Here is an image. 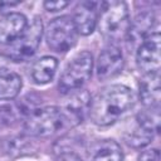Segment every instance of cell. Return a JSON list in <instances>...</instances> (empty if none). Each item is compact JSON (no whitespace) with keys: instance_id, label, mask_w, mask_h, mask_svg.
I'll use <instances>...</instances> for the list:
<instances>
[{"instance_id":"cell-19","label":"cell","mask_w":161,"mask_h":161,"mask_svg":"<svg viewBox=\"0 0 161 161\" xmlns=\"http://www.w3.org/2000/svg\"><path fill=\"white\" fill-rule=\"evenodd\" d=\"M69 5V1H62V0H58V1H45L44 3V8L49 11H58V10H62L64 9L65 6Z\"/></svg>"},{"instance_id":"cell-16","label":"cell","mask_w":161,"mask_h":161,"mask_svg":"<svg viewBox=\"0 0 161 161\" xmlns=\"http://www.w3.org/2000/svg\"><path fill=\"white\" fill-rule=\"evenodd\" d=\"M21 78L15 72H6L0 74V101H9L15 98L21 89Z\"/></svg>"},{"instance_id":"cell-17","label":"cell","mask_w":161,"mask_h":161,"mask_svg":"<svg viewBox=\"0 0 161 161\" xmlns=\"http://www.w3.org/2000/svg\"><path fill=\"white\" fill-rule=\"evenodd\" d=\"M55 161H84L80 156H78L74 151L70 150H60L58 151V156Z\"/></svg>"},{"instance_id":"cell-3","label":"cell","mask_w":161,"mask_h":161,"mask_svg":"<svg viewBox=\"0 0 161 161\" xmlns=\"http://www.w3.org/2000/svg\"><path fill=\"white\" fill-rule=\"evenodd\" d=\"M98 29L109 42H119L127 36L130 29V13L123 1H106L99 4Z\"/></svg>"},{"instance_id":"cell-13","label":"cell","mask_w":161,"mask_h":161,"mask_svg":"<svg viewBox=\"0 0 161 161\" xmlns=\"http://www.w3.org/2000/svg\"><path fill=\"white\" fill-rule=\"evenodd\" d=\"M140 99L148 108L158 107L160 103V75L158 73L145 74L140 82Z\"/></svg>"},{"instance_id":"cell-8","label":"cell","mask_w":161,"mask_h":161,"mask_svg":"<svg viewBox=\"0 0 161 161\" xmlns=\"http://www.w3.org/2000/svg\"><path fill=\"white\" fill-rule=\"evenodd\" d=\"M136 63L143 74L158 73L160 70V34L151 33L142 43L136 53Z\"/></svg>"},{"instance_id":"cell-7","label":"cell","mask_w":161,"mask_h":161,"mask_svg":"<svg viewBox=\"0 0 161 161\" xmlns=\"http://www.w3.org/2000/svg\"><path fill=\"white\" fill-rule=\"evenodd\" d=\"M160 130L158 107L142 111L136 117V126L126 135L127 145L132 147H143L151 142L155 133Z\"/></svg>"},{"instance_id":"cell-15","label":"cell","mask_w":161,"mask_h":161,"mask_svg":"<svg viewBox=\"0 0 161 161\" xmlns=\"http://www.w3.org/2000/svg\"><path fill=\"white\" fill-rule=\"evenodd\" d=\"M153 15L152 13L145 11L142 14H138L133 21L130 24V29L127 33V38L130 42L140 40L141 43L151 34V29L153 26Z\"/></svg>"},{"instance_id":"cell-2","label":"cell","mask_w":161,"mask_h":161,"mask_svg":"<svg viewBox=\"0 0 161 161\" xmlns=\"http://www.w3.org/2000/svg\"><path fill=\"white\" fill-rule=\"evenodd\" d=\"M83 117L67 106H48L28 113L24 122V131L30 136L49 137L79 125Z\"/></svg>"},{"instance_id":"cell-18","label":"cell","mask_w":161,"mask_h":161,"mask_svg":"<svg viewBox=\"0 0 161 161\" xmlns=\"http://www.w3.org/2000/svg\"><path fill=\"white\" fill-rule=\"evenodd\" d=\"M138 161H160V152L156 148L146 150L140 155Z\"/></svg>"},{"instance_id":"cell-9","label":"cell","mask_w":161,"mask_h":161,"mask_svg":"<svg viewBox=\"0 0 161 161\" xmlns=\"http://www.w3.org/2000/svg\"><path fill=\"white\" fill-rule=\"evenodd\" d=\"M123 68V55L118 47L114 44L107 45L97 60V77L102 80L116 77Z\"/></svg>"},{"instance_id":"cell-14","label":"cell","mask_w":161,"mask_h":161,"mask_svg":"<svg viewBox=\"0 0 161 161\" xmlns=\"http://www.w3.org/2000/svg\"><path fill=\"white\" fill-rule=\"evenodd\" d=\"M57 68L58 60L54 57L44 55L34 62L30 70V75L36 84H47L53 79Z\"/></svg>"},{"instance_id":"cell-10","label":"cell","mask_w":161,"mask_h":161,"mask_svg":"<svg viewBox=\"0 0 161 161\" xmlns=\"http://www.w3.org/2000/svg\"><path fill=\"white\" fill-rule=\"evenodd\" d=\"M98 6L99 3L96 1H82L77 5L72 19L78 34L88 35L94 30L98 21Z\"/></svg>"},{"instance_id":"cell-5","label":"cell","mask_w":161,"mask_h":161,"mask_svg":"<svg viewBox=\"0 0 161 161\" xmlns=\"http://www.w3.org/2000/svg\"><path fill=\"white\" fill-rule=\"evenodd\" d=\"M78 38V31L70 16L63 15L53 19L45 30V40L50 49L64 53L72 49Z\"/></svg>"},{"instance_id":"cell-11","label":"cell","mask_w":161,"mask_h":161,"mask_svg":"<svg viewBox=\"0 0 161 161\" xmlns=\"http://www.w3.org/2000/svg\"><path fill=\"white\" fill-rule=\"evenodd\" d=\"M26 18L20 13H9L0 19V44H11L25 30Z\"/></svg>"},{"instance_id":"cell-4","label":"cell","mask_w":161,"mask_h":161,"mask_svg":"<svg viewBox=\"0 0 161 161\" xmlns=\"http://www.w3.org/2000/svg\"><path fill=\"white\" fill-rule=\"evenodd\" d=\"M93 58L89 52L78 53L65 67L59 79V91L62 93H70L82 88L92 75Z\"/></svg>"},{"instance_id":"cell-12","label":"cell","mask_w":161,"mask_h":161,"mask_svg":"<svg viewBox=\"0 0 161 161\" xmlns=\"http://www.w3.org/2000/svg\"><path fill=\"white\" fill-rule=\"evenodd\" d=\"M121 146L114 140H99L87 150V161H122Z\"/></svg>"},{"instance_id":"cell-1","label":"cell","mask_w":161,"mask_h":161,"mask_svg":"<svg viewBox=\"0 0 161 161\" xmlns=\"http://www.w3.org/2000/svg\"><path fill=\"white\" fill-rule=\"evenodd\" d=\"M136 97L131 88L112 84L101 89L89 103V116L98 126H108L122 118L135 104Z\"/></svg>"},{"instance_id":"cell-6","label":"cell","mask_w":161,"mask_h":161,"mask_svg":"<svg viewBox=\"0 0 161 161\" xmlns=\"http://www.w3.org/2000/svg\"><path fill=\"white\" fill-rule=\"evenodd\" d=\"M43 23L39 18H34L29 25H26L23 34L10 44L9 59L15 62H24L31 58L42 40Z\"/></svg>"}]
</instances>
